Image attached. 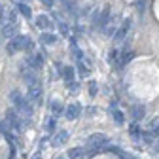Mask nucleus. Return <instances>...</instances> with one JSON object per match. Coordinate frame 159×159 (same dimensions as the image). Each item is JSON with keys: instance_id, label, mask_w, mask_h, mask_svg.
Segmentation results:
<instances>
[{"instance_id": "f257e3e1", "label": "nucleus", "mask_w": 159, "mask_h": 159, "mask_svg": "<svg viewBox=\"0 0 159 159\" xmlns=\"http://www.w3.org/2000/svg\"><path fill=\"white\" fill-rule=\"evenodd\" d=\"M30 48H32V42H30L29 36H13V38H10V44L6 46L10 55H13L17 51H23V49H30Z\"/></svg>"}, {"instance_id": "f03ea898", "label": "nucleus", "mask_w": 159, "mask_h": 159, "mask_svg": "<svg viewBox=\"0 0 159 159\" xmlns=\"http://www.w3.org/2000/svg\"><path fill=\"white\" fill-rule=\"evenodd\" d=\"M104 144H106V136L104 134H91L87 138V142H85V148L87 150H98Z\"/></svg>"}, {"instance_id": "7ed1b4c3", "label": "nucleus", "mask_w": 159, "mask_h": 159, "mask_svg": "<svg viewBox=\"0 0 159 159\" xmlns=\"http://www.w3.org/2000/svg\"><path fill=\"white\" fill-rule=\"evenodd\" d=\"M129 30H131V19H125L123 25L119 27V29H116L114 40H116V42H123V40L127 38V34H129Z\"/></svg>"}, {"instance_id": "20e7f679", "label": "nucleus", "mask_w": 159, "mask_h": 159, "mask_svg": "<svg viewBox=\"0 0 159 159\" xmlns=\"http://www.w3.org/2000/svg\"><path fill=\"white\" fill-rule=\"evenodd\" d=\"M66 140H68V131H55V134L51 136V144L57 148V146H65L66 144Z\"/></svg>"}, {"instance_id": "39448f33", "label": "nucleus", "mask_w": 159, "mask_h": 159, "mask_svg": "<svg viewBox=\"0 0 159 159\" xmlns=\"http://www.w3.org/2000/svg\"><path fill=\"white\" fill-rule=\"evenodd\" d=\"M4 38H13L17 34V23H2V29H0Z\"/></svg>"}, {"instance_id": "423d86ee", "label": "nucleus", "mask_w": 159, "mask_h": 159, "mask_svg": "<svg viewBox=\"0 0 159 159\" xmlns=\"http://www.w3.org/2000/svg\"><path fill=\"white\" fill-rule=\"evenodd\" d=\"M116 27H117V25H116V19L110 15V17H108V21H106L101 29H102V32H104L106 36H112V34L116 32Z\"/></svg>"}, {"instance_id": "0eeeda50", "label": "nucleus", "mask_w": 159, "mask_h": 159, "mask_svg": "<svg viewBox=\"0 0 159 159\" xmlns=\"http://www.w3.org/2000/svg\"><path fill=\"white\" fill-rule=\"evenodd\" d=\"M65 114H66V119H76V117L80 116V106H78L76 102H72V104L66 106Z\"/></svg>"}, {"instance_id": "6e6552de", "label": "nucleus", "mask_w": 159, "mask_h": 159, "mask_svg": "<svg viewBox=\"0 0 159 159\" xmlns=\"http://www.w3.org/2000/svg\"><path fill=\"white\" fill-rule=\"evenodd\" d=\"M42 57H40V55H30L29 59H27V65L30 66V68H34V70H38L40 66H42Z\"/></svg>"}, {"instance_id": "1a4fd4ad", "label": "nucleus", "mask_w": 159, "mask_h": 159, "mask_svg": "<svg viewBox=\"0 0 159 159\" xmlns=\"http://www.w3.org/2000/svg\"><path fill=\"white\" fill-rule=\"evenodd\" d=\"M66 157L68 159H84L85 157V150L84 148H72V150H68Z\"/></svg>"}, {"instance_id": "9d476101", "label": "nucleus", "mask_w": 159, "mask_h": 159, "mask_svg": "<svg viewBox=\"0 0 159 159\" xmlns=\"http://www.w3.org/2000/svg\"><path fill=\"white\" fill-rule=\"evenodd\" d=\"M10 101L13 102V106H15V108H19V104L23 102V97H21V93H19L17 89H13V91L10 93Z\"/></svg>"}, {"instance_id": "9b49d317", "label": "nucleus", "mask_w": 159, "mask_h": 159, "mask_svg": "<svg viewBox=\"0 0 159 159\" xmlns=\"http://www.w3.org/2000/svg\"><path fill=\"white\" fill-rule=\"evenodd\" d=\"M40 40H42V44L51 46V44H55V42H57V36H55V34H51V32H44L42 36H40Z\"/></svg>"}, {"instance_id": "f8f14e48", "label": "nucleus", "mask_w": 159, "mask_h": 159, "mask_svg": "<svg viewBox=\"0 0 159 159\" xmlns=\"http://www.w3.org/2000/svg\"><path fill=\"white\" fill-rule=\"evenodd\" d=\"M59 72L63 74V78L66 80V82H72V80H74V68L72 66H61Z\"/></svg>"}, {"instance_id": "ddd939ff", "label": "nucleus", "mask_w": 159, "mask_h": 159, "mask_svg": "<svg viewBox=\"0 0 159 159\" xmlns=\"http://www.w3.org/2000/svg\"><path fill=\"white\" fill-rule=\"evenodd\" d=\"M36 27L42 29V30L48 29V27H49V17H48V15H38V17H36Z\"/></svg>"}, {"instance_id": "4468645a", "label": "nucleus", "mask_w": 159, "mask_h": 159, "mask_svg": "<svg viewBox=\"0 0 159 159\" xmlns=\"http://www.w3.org/2000/svg\"><path fill=\"white\" fill-rule=\"evenodd\" d=\"M148 133L150 134H159V117H153L152 121H150V125H148Z\"/></svg>"}, {"instance_id": "2eb2a0df", "label": "nucleus", "mask_w": 159, "mask_h": 159, "mask_svg": "<svg viewBox=\"0 0 159 159\" xmlns=\"http://www.w3.org/2000/svg\"><path fill=\"white\" fill-rule=\"evenodd\" d=\"M78 66H80V72H82L84 76H87V74L91 72V65L84 61V57H82V59H78Z\"/></svg>"}, {"instance_id": "dca6fc26", "label": "nucleus", "mask_w": 159, "mask_h": 159, "mask_svg": "<svg viewBox=\"0 0 159 159\" xmlns=\"http://www.w3.org/2000/svg\"><path fill=\"white\" fill-rule=\"evenodd\" d=\"M131 112H133V117L136 119V121L144 117V108H142V106H133V110H131Z\"/></svg>"}, {"instance_id": "f3484780", "label": "nucleus", "mask_w": 159, "mask_h": 159, "mask_svg": "<svg viewBox=\"0 0 159 159\" xmlns=\"http://www.w3.org/2000/svg\"><path fill=\"white\" fill-rule=\"evenodd\" d=\"M51 114H53V116H61V114H63V104L59 102V101H55V102L51 104Z\"/></svg>"}, {"instance_id": "a211bd4d", "label": "nucleus", "mask_w": 159, "mask_h": 159, "mask_svg": "<svg viewBox=\"0 0 159 159\" xmlns=\"http://www.w3.org/2000/svg\"><path fill=\"white\" fill-rule=\"evenodd\" d=\"M17 10H19V13H21V15H23L25 19H29V17L32 15L30 8H29V6H25V4H19V8H17Z\"/></svg>"}, {"instance_id": "6ab92c4d", "label": "nucleus", "mask_w": 159, "mask_h": 159, "mask_svg": "<svg viewBox=\"0 0 159 159\" xmlns=\"http://www.w3.org/2000/svg\"><path fill=\"white\" fill-rule=\"evenodd\" d=\"M121 55H123V57L119 59V65H121V66H123V65H127L131 59H133V51H123Z\"/></svg>"}, {"instance_id": "aec40b11", "label": "nucleus", "mask_w": 159, "mask_h": 159, "mask_svg": "<svg viewBox=\"0 0 159 159\" xmlns=\"http://www.w3.org/2000/svg\"><path fill=\"white\" fill-rule=\"evenodd\" d=\"M55 127H57L55 117H49V119H48V123H46V129H48L49 133H55Z\"/></svg>"}, {"instance_id": "412c9836", "label": "nucleus", "mask_w": 159, "mask_h": 159, "mask_svg": "<svg viewBox=\"0 0 159 159\" xmlns=\"http://www.w3.org/2000/svg\"><path fill=\"white\" fill-rule=\"evenodd\" d=\"M129 133H131V136H133V138H138V136H140V129H138V125H136V123H133V125H131Z\"/></svg>"}, {"instance_id": "4be33fe9", "label": "nucleus", "mask_w": 159, "mask_h": 159, "mask_svg": "<svg viewBox=\"0 0 159 159\" xmlns=\"http://www.w3.org/2000/svg\"><path fill=\"white\" fill-rule=\"evenodd\" d=\"M59 29H61V32H63L65 36H68V34H70V30H68V25L63 21V19H59Z\"/></svg>"}, {"instance_id": "5701e85b", "label": "nucleus", "mask_w": 159, "mask_h": 159, "mask_svg": "<svg viewBox=\"0 0 159 159\" xmlns=\"http://www.w3.org/2000/svg\"><path fill=\"white\" fill-rule=\"evenodd\" d=\"M114 121H116L117 125H123V114L119 112V110H117V112H114Z\"/></svg>"}, {"instance_id": "b1692460", "label": "nucleus", "mask_w": 159, "mask_h": 159, "mask_svg": "<svg viewBox=\"0 0 159 159\" xmlns=\"http://www.w3.org/2000/svg\"><path fill=\"white\" fill-rule=\"evenodd\" d=\"M142 140H144V144H152V140H153V134H150V133H144V134H142Z\"/></svg>"}, {"instance_id": "393cba45", "label": "nucleus", "mask_w": 159, "mask_h": 159, "mask_svg": "<svg viewBox=\"0 0 159 159\" xmlns=\"http://www.w3.org/2000/svg\"><path fill=\"white\" fill-rule=\"evenodd\" d=\"M89 93H91V95H97V84H95V82L89 84Z\"/></svg>"}, {"instance_id": "a878e982", "label": "nucleus", "mask_w": 159, "mask_h": 159, "mask_svg": "<svg viewBox=\"0 0 159 159\" xmlns=\"http://www.w3.org/2000/svg\"><path fill=\"white\" fill-rule=\"evenodd\" d=\"M42 4H44L46 8H51V6H53V0H42Z\"/></svg>"}, {"instance_id": "bb28decb", "label": "nucleus", "mask_w": 159, "mask_h": 159, "mask_svg": "<svg viewBox=\"0 0 159 159\" xmlns=\"http://www.w3.org/2000/svg\"><path fill=\"white\" fill-rule=\"evenodd\" d=\"M40 157H42V153L38 152V153H34V157H32V159H40Z\"/></svg>"}, {"instance_id": "cd10ccee", "label": "nucleus", "mask_w": 159, "mask_h": 159, "mask_svg": "<svg viewBox=\"0 0 159 159\" xmlns=\"http://www.w3.org/2000/svg\"><path fill=\"white\" fill-rule=\"evenodd\" d=\"M63 2H68V0H63Z\"/></svg>"}, {"instance_id": "c85d7f7f", "label": "nucleus", "mask_w": 159, "mask_h": 159, "mask_svg": "<svg viewBox=\"0 0 159 159\" xmlns=\"http://www.w3.org/2000/svg\"><path fill=\"white\" fill-rule=\"evenodd\" d=\"M59 159H63V157H59Z\"/></svg>"}]
</instances>
